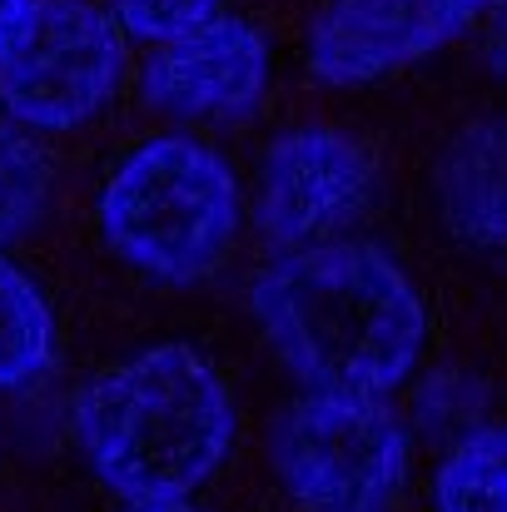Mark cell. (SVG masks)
<instances>
[{"instance_id": "7", "label": "cell", "mask_w": 507, "mask_h": 512, "mask_svg": "<svg viewBox=\"0 0 507 512\" xmlns=\"http://www.w3.org/2000/svg\"><path fill=\"white\" fill-rule=\"evenodd\" d=\"M478 15V0H334L309 30V70L334 90L378 85L458 40Z\"/></svg>"}, {"instance_id": "1", "label": "cell", "mask_w": 507, "mask_h": 512, "mask_svg": "<svg viewBox=\"0 0 507 512\" xmlns=\"http://www.w3.org/2000/svg\"><path fill=\"white\" fill-rule=\"evenodd\" d=\"M249 309L314 393L383 398L428 343V309L413 279L363 239L289 249L254 279Z\"/></svg>"}, {"instance_id": "8", "label": "cell", "mask_w": 507, "mask_h": 512, "mask_svg": "<svg viewBox=\"0 0 507 512\" xmlns=\"http://www.w3.org/2000/svg\"><path fill=\"white\" fill-rule=\"evenodd\" d=\"M269 70V40L239 15H214L174 40H160L140 90L169 120H244L264 100Z\"/></svg>"}, {"instance_id": "12", "label": "cell", "mask_w": 507, "mask_h": 512, "mask_svg": "<svg viewBox=\"0 0 507 512\" xmlns=\"http://www.w3.org/2000/svg\"><path fill=\"white\" fill-rule=\"evenodd\" d=\"M50 155L40 150V140L15 125V120H0V244L30 234L45 209H50Z\"/></svg>"}, {"instance_id": "17", "label": "cell", "mask_w": 507, "mask_h": 512, "mask_svg": "<svg viewBox=\"0 0 507 512\" xmlns=\"http://www.w3.org/2000/svg\"><path fill=\"white\" fill-rule=\"evenodd\" d=\"M483 10H507V0H478Z\"/></svg>"}, {"instance_id": "16", "label": "cell", "mask_w": 507, "mask_h": 512, "mask_svg": "<svg viewBox=\"0 0 507 512\" xmlns=\"http://www.w3.org/2000/svg\"><path fill=\"white\" fill-rule=\"evenodd\" d=\"M125 512H199V508H189L184 498H160V503H135V508H125Z\"/></svg>"}, {"instance_id": "6", "label": "cell", "mask_w": 507, "mask_h": 512, "mask_svg": "<svg viewBox=\"0 0 507 512\" xmlns=\"http://www.w3.org/2000/svg\"><path fill=\"white\" fill-rule=\"evenodd\" d=\"M378 174L363 145L329 125H299L279 135L259 160V229L269 244L309 249L353 224L373 204Z\"/></svg>"}, {"instance_id": "9", "label": "cell", "mask_w": 507, "mask_h": 512, "mask_svg": "<svg viewBox=\"0 0 507 512\" xmlns=\"http://www.w3.org/2000/svg\"><path fill=\"white\" fill-rule=\"evenodd\" d=\"M433 199L448 239L507 264V120H478L443 145Z\"/></svg>"}, {"instance_id": "10", "label": "cell", "mask_w": 507, "mask_h": 512, "mask_svg": "<svg viewBox=\"0 0 507 512\" xmlns=\"http://www.w3.org/2000/svg\"><path fill=\"white\" fill-rule=\"evenodd\" d=\"M433 512H507V423L453 443L433 478Z\"/></svg>"}, {"instance_id": "5", "label": "cell", "mask_w": 507, "mask_h": 512, "mask_svg": "<svg viewBox=\"0 0 507 512\" xmlns=\"http://www.w3.org/2000/svg\"><path fill=\"white\" fill-rule=\"evenodd\" d=\"M125 80V30L95 0H30L0 45V105L15 125L65 135L90 125Z\"/></svg>"}, {"instance_id": "14", "label": "cell", "mask_w": 507, "mask_h": 512, "mask_svg": "<svg viewBox=\"0 0 507 512\" xmlns=\"http://www.w3.org/2000/svg\"><path fill=\"white\" fill-rule=\"evenodd\" d=\"M488 60H493V70L507 80V10L493 20V35H488Z\"/></svg>"}, {"instance_id": "3", "label": "cell", "mask_w": 507, "mask_h": 512, "mask_svg": "<svg viewBox=\"0 0 507 512\" xmlns=\"http://www.w3.org/2000/svg\"><path fill=\"white\" fill-rule=\"evenodd\" d=\"M105 244L155 284H199L239 244L244 194L234 170L189 135L135 145L100 189Z\"/></svg>"}, {"instance_id": "11", "label": "cell", "mask_w": 507, "mask_h": 512, "mask_svg": "<svg viewBox=\"0 0 507 512\" xmlns=\"http://www.w3.org/2000/svg\"><path fill=\"white\" fill-rule=\"evenodd\" d=\"M55 324L45 309V294L25 269L0 259V393L30 383L50 363Z\"/></svg>"}, {"instance_id": "13", "label": "cell", "mask_w": 507, "mask_h": 512, "mask_svg": "<svg viewBox=\"0 0 507 512\" xmlns=\"http://www.w3.org/2000/svg\"><path fill=\"white\" fill-rule=\"evenodd\" d=\"M224 0H110V15L125 35L135 40H174L204 20H214Z\"/></svg>"}, {"instance_id": "2", "label": "cell", "mask_w": 507, "mask_h": 512, "mask_svg": "<svg viewBox=\"0 0 507 512\" xmlns=\"http://www.w3.org/2000/svg\"><path fill=\"white\" fill-rule=\"evenodd\" d=\"M234 398L189 343H155L90 378L75 403V438L130 503L189 498L234 448Z\"/></svg>"}, {"instance_id": "15", "label": "cell", "mask_w": 507, "mask_h": 512, "mask_svg": "<svg viewBox=\"0 0 507 512\" xmlns=\"http://www.w3.org/2000/svg\"><path fill=\"white\" fill-rule=\"evenodd\" d=\"M25 10H30V0H0V45L15 35V25L25 20Z\"/></svg>"}, {"instance_id": "4", "label": "cell", "mask_w": 507, "mask_h": 512, "mask_svg": "<svg viewBox=\"0 0 507 512\" xmlns=\"http://www.w3.org/2000/svg\"><path fill=\"white\" fill-rule=\"evenodd\" d=\"M269 458L304 512H378L408 478V428L383 398L304 393L279 413Z\"/></svg>"}]
</instances>
